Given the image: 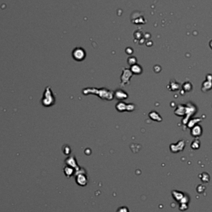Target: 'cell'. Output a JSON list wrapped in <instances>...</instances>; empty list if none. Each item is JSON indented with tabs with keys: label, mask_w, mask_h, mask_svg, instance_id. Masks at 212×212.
Wrapping results in <instances>:
<instances>
[{
	"label": "cell",
	"mask_w": 212,
	"mask_h": 212,
	"mask_svg": "<svg viewBox=\"0 0 212 212\" xmlns=\"http://www.w3.org/2000/svg\"><path fill=\"white\" fill-rule=\"evenodd\" d=\"M86 57V53L83 48H77L73 52V57L76 61H81L83 60Z\"/></svg>",
	"instance_id": "cell-1"
},
{
	"label": "cell",
	"mask_w": 212,
	"mask_h": 212,
	"mask_svg": "<svg viewBox=\"0 0 212 212\" xmlns=\"http://www.w3.org/2000/svg\"><path fill=\"white\" fill-rule=\"evenodd\" d=\"M131 71L135 74L139 75L142 73V69L140 66H139L138 65H132V68H131Z\"/></svg>",
	"instance_id": "cell-2"
},
{
	"label": "cell",
	"mask_w": 212,
	"mask_h": 212,
	"mask_svg": "<svg viewBox=\"0 0 212 212\" xmlns=\"http://www.w3.org/2000/svg\"><path fill=\"white\" fill-rule=\"evenodd\" d=\"M121 93H122V91H121V90H119V91H117V95H116V97H117V98L120 99V96H122V99H125V98H127V94L125 93L124 91H123L122 94H121Z\"/></svg>",
	"instance_id": "cell-3"
}]
</instances>
